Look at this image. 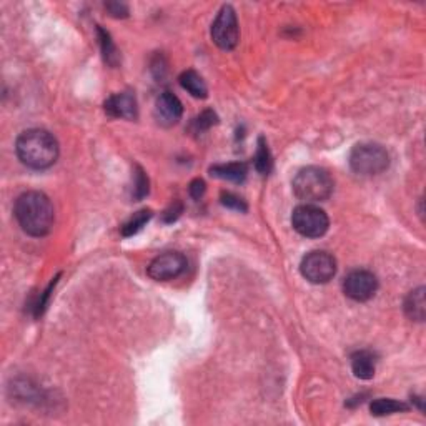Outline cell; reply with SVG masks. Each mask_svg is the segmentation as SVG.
<instances>
[{"label":"cell","instance_id":"ffe728a7","mask_svg":"<svg viewBox=\"0 0 426 426\" xmlns=\"http://www.w3.org/2000/svg\"><path fill=\"white\" fill-rule=\"evenodd\" d=\"M150 192V181L144 168L137 165L135 173H133V188H132V197L135 200L145 198Z\"/></svg>","mask_w":426,"mask_h":426},{"label":"cell","instance_id":"7c38bea8","mask_svg":"<svg viewBox=\"0 0 426 426\" xmlns=\"http://www.w3.org/2000/svg\"><path fill=\"white\" fill-rule=\"evenodd\" d=\"M425 287L416 288L408 293V296L405 298V303H403V310H405V315L411 322H425L426 317V301H425Z\"/></svg>","mask_w":426,"mask_h":426},{"label":"cell","instance_id":"7402d4cb","mask_svg":"<svg viewBox=\"0 0 426 426\" xmlns=\"http://www.w3.org/2000/svg\"><path fill=\"white\" fill-rule=\"evenodd\" d=\"M220 200H221V205L226 207V208H232V210L247 212V208H248L245 200H243L242 197H238V195L232 193V192H221Z\"/></svg>","mask_w":426,"mask_h":426},{"label":"cell","instance_id":"52a82bcc","mask_svg":"<svg viewBox=\"0 0 426 426\" xmlns=\"http://www.w3.org/2000/svg\"><path fill=\"white\" fill-rule=\"evenodd\" d=\"M212 40L221 50H233L238 46L240 27L232 6H224L212 24Z\"/></svg>","mask_w":426,"mask_h":426},{"label":"cell","instance_id":"30bf717a","mask_svg":"<svg viewBox=\"0 0 426 426\" xmlns=\"http://www.w3.org/2000/svg\"><path fill=\"white\" fill-rule=\"evenodd\" d=\"M184 115V106L179 97L173 95L172 92H163L155 102V120L162 127H173L179 123V120Z\"/></svg>","mask_w":426,"mask_h":426},{"label":"cell","instance_id":"3957f363","mask_svg":"<svg viewBox=\"0 0 426 426\" xmlns=\"http://www.w3.org/2000/svg\"><path fill=\"white\" fill-rule=\"evenodd\" d=\"M293 192L306 203L325 202L335 190L330 172L322 167H305L293 179Z\"/></svg>","mask_w":426,"mask_h":426},{"label":"cell","instance_id":"7a4b0ae2","mask_svg":"<svg viewBox=\"0 0 426 426\" xmlns=\"http://www.w3.org/2000/svg\"><path fill=\"white\" fill-rule=\"evenodd\" d=\"M17 157L32 170H47L59 158V142L43 128L22 132L15 142Z\"/></svg>","mask_w":426,"mask_h":426},{"label":"cell","instance_id":"9c48e42d","mask_svg":"<svg viewBox=\"0 0 426 426\" xmlns=\"http://www.w3.org/2000/svg\"><path fill=\"white\" fill-rule=\"evenodd\" d=\"M186 270V259L180 252H165L152 260L146 268L149 277L155 282H168L180 277Z\"/></svg>","mask_w":426,"mask_h":426},{"label":"cell","instance_id":"d6986e66","mask_svg":"<svg viewBox=\"0 0 426 426\" xmlns=\"http://www.w3.org/2000/svg\"><path fill=\"white\" fill-rule=\"evenodd\" d=\"M255 168L261 175H268L273 168L272 153H270V149L268 145H266V140L263 137H260L259 140V149H256L255 153Z\"/></svg>","mask_w":426,"mask_h":426},{"label":"cell","instance_id":"4fadbf2b","mask_svg":"<svg viewBox=\"0 0 426 426\" xmlns=\"http://www.w3.org/2000/svg\"><path fill=\"white\" fill-rule=\"evenodd\" d=\"M352 370L353 375L359 380H371L375 376L376 370V359L375 355L368 350H362V352L353 353L352 357Z\"/></svg>","mask_w":426,"mask_h":426},{"label":"cell","instance_id":"277c9868","mask_svg":"<svg viewBox=\"0 0 426 426\" xmlns=\"http://www.w3.org/2000/svg\"><path fill=\"white\" fill-rule=\"evenodd\" d=\"M348 162L357 175L375 177L390 167V155L383 145L365 142L353 146Z\"/></svg>","mask_w":426,"mask_h":426},{"label":"cell","instance_id":"ba28073f","mask_svg":"<svg viewBox=\"0 0 426 426\" xmlns=\"http://www.w3.org/2000/svg\"><path fill=\"white\" fill-rule=\"evenodd\" d=\"M343 291L348 298L358 303L371 300L378 291V278L368 270H355L345 278Z\"/></svg>","mask_w":426,"mask_h":426},{"label":"cell","instance_id":"2e32d148","mask_svg":"<svg viewBox=\"0 0 426 426\" xmlns=\"http://www.w3.org/2000/svg\"><path fill=\"white\" fill-rule=\"evenodd\" d=\"M97 35H99V42L102 48V55H104V60L110 67H118L120 64V53L117 46L114 43L112 35L106 32L105 29H102L99 25L97 27Z\"/></svg>","mask_w":426,"mask_h":426},{"label":"cell","instance_id":"603a6c76","mask_svg":"<svg viewBox=\"0 0 426 426\" xmlns=\"http://www.w3.org/2000/svg\"><path fill=\"white\" fill-rule=\"evenodd\" d=\"M57 282H59V277H55L52 280V283L50 285L47 287V290L42 293V295H40V298H39V301L37 303H35V317H42L43 315V312H46V308H47V305H48V300H50V295H52V290H53V287L57 285Z\"/></svg>","mask_w":426,"mask_h":426},{"label":"cell","instance_id":"9a60e30c","mask_svg":"<svg viewBox=\"0 0 426 426\" xmlns=\"http://www.w3.org/2000/svg\"><path fill=\"white\" fill-rule=\"evenodd\" d=\"M179 82L180 85L190 93V95L195 97V99H207L208 95L207 83L203 82V78L200 77V74L195 72V70H185V72L180 75Z\"/></svg>","mask_w":426,"mask_h":426},{"label":"cell","instance_id":"44dd1931","mask_svg":"<svg viewBox=\"0 0 426 426\" xmlns=\"http://www.w3.org/2000/svg\"><path fill=\"white\" fill-rule=\"evenodd\" d=\"M217 123H219V117H217V114L213 112V110H205V112L200 114L197 118H193L192 130L195 133H203V132L210 130L213 125H217Z\"/></svg>","mask_w":426,"mask_h":426},{"label":"cell","instance_id":"484cf974","mask_svg":"<svg viewBox=\"0 0 426 426\" xmlns=\"http://www.w3.org/2000/svg\"><path fill=\"white\" fill-rule=\"evenodd\" d=\"M205 190H207L205 181H203L202 179H195L192 184H190L188 192H190V197H192L193 200H200L203 195H205Z\"/></svg>","mask_w":426,"mask_h":426},{"label":"cell","instance_id":"8fae6325","mask_svg":"<svg viewBox=\"0 0 426 426\" xmlns=\"http://www.w3.org/2000/svg\"><path fill=\"white\" fill-rule=\"evenodd\" d=\"M104 109L106 115L114 118H125V120H135L139 117V106H137L135 95L130 92L115 93L110 95L105 100Z\"/></svg>","mask_w":426,"mask_h":426},{"label":"cell","instance_id":"5bb4252c","mask_svg":"<svg viewBox=\"0 0 426 426\" xmlns=\"http://www.w3.org/2000/svg\"><path fill=\"white\" fill-rule=\"evenodd\" d=\"M248 167L243 162H233V163H224V165H213L210 168V175L220 180L235 181V184H242L247 179Z\"/></svg>","mask_w":426,"mask_h":426},{"label":"cell","instance_id":"6da1fadb","mask_svg":"<svg viewBox=\"0 0 426 426\" xmlns=\"http://www.w3.org/2000/svg\"><path fill=\"white\" fill-rule=\"evenodd\" d=\"M13 215H15L20 228L27 235L37 238L46 237V235L50 233L53 220H55L50 198L46 193L37 192V190L22 193L15 200Z\"/></svg>","mask_w":426,"mask_h":426},{"label":"cell","instance_id":"cb8c5ba5","mask_svg":"<svg viewBox=\"0 0 426 426\" xmlns=\"http://www.w3.org/2000/svg\"><path fill=\"white\" fill-rule=\"evenodd\" d=\"M105 8L109 11V13L115 19H125L128 17V7L125 4H120V2H109L105 4Z\"/></svg>","mask_w":426,"mask_h":426},{"label":"cell","instance_id":"e0dca14e","mask_svg":"<svg viewBox=\"0 0 426 426\" xmlns=\"http://www.w3.org/2000/svg\"><path fill=\"white\" fill-rule=\"evenodd\" d=\"M370 410L373 416H386L393 415V413L408 411V405L393 398H378L375 401H371Z\"/></svg>","mask_w":426,"mask_h":426},{"label":"cell","instance_id":"5b68a950","mask_svg":"<svg viewBox=\"0 0 426 426\" xmlns=\"http://www.w3.org/2000/svg\"><path fill=\"white\" fill-rule=\"evenodd\" d=\"M291 225L301 237L306 238H320L328 232L330 219L325 210L312 203L296 207L291 213Z\"/></svg>","mask_w":426,"mask_h":426},{"label":"cell","instance_id":"d4e9b609","mask_svg":"<svg viewBox=\"0 0 426 426\" xmlns=\"http://www.w3.org/2000/svg\"><path fill=\"white\" fill-rule=\"evenodd\" d=\"M181 212H184V205H181L180 202L172 203V207L163 213V221H165V224H173V221L181 215Z\"/></svg>","mask_w":426,"mask_h":426},{"label":"cell","instance_id":"8992f818","mask_svg":"<svg viewBox=\"0 0 426 426\" xmlns=\"http://www.w3.org/2000/svg\"><path fill=\"white\" fill-rule=\"evenodd\" d=\"M300 272L305 280L315 285L328 283L336 273V260L328 252L315 250L306 253L300 263Z\"/></svg>","mask_w":426,"mask_h":426},{"label":"cell","instance_id":"ac0fdd59","mask_svg":"<svg viewBox=\"0 0 426 426\" xmlns=\"http://www.w3.org/2000/svg\"><path fill=\"white\" fill-rule=\"evenodd\" d=\"M152 215L153 213H152V210H149V208H144V210L133 213L132 219L122 226V237L128 238V237H133V235L139 233L140 230L144 228L146 224H149L150 219H152Z\"/></svg>","mask_w":426,"mask_h":426}]
</instances>
